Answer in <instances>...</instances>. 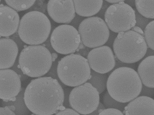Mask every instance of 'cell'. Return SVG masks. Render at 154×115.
Wrapping results in <instances>:
<instances>
[{"label": "cell", "mask_w": 154, "mask_h": 115, "mask_svg": "<svg viewBox=\"0 0 154 115\" xmlns=\"http://www.w3.org/2000/svg\"><path fill=\"white\" fill-rule=\"evenodd\" d=\"M24 100L34 114L52 115L64 108V91L57 79L48 76L38 78L26 87Z\"/></svg>", "instance_id": "cell-1"}, {"label": "cell", "mask_w": 154, "mask_h": 115, "mask_svg": "<svg viewBox=\"0 0 154 115\" xmlns=\"http://www.w3.org/2000/svg\"><path fill=\"white\" fill-rule=\"evenodd\" d=\"M143 84L137 72L128 67L115 69L108 78L107 92L113 99L127 103L138 97Z\"/></svg>", "instance_id": "cell-2"}, {"label": "cell", "mask_w": 154, "mask_h": 115, "mask_svg": "<svg viewBox=\"0 0 154 115\" xmlns=\"http://www.w3.org/2000/svg\"><path fill=\"white\" fill-rule=\"evenodd\" d=\"M51 30V22L47 16L41 12L31 11L21 18L18 34L26 45H39L47 40Z\"/></svg>", "instance_id": "cell-3"}, {"label": "cell", "mask_w": 154, "mask_h": 115, "mask_svg": "<svg viewBox=\"0 0 154 115\" xmlns=\"http://www.w3.org/2000/svg\"><path fill=\"white\" fill-rule=\"evenodd\" d=\"M52 55L49 49L41 45L26 46L19 56V66L24 74L40 78L48 73L52 67Z\"/></svg>", "instance_id": "cell-4"}, {"label": "cell", "mask_w": 154, "mask_h": 115, "mask_svg": "<svg viewBox=\"0 0 154 115\" xmlns=\"http://www.w3.org/2000/svg\"><path fill=\"white\" fill-rule=\"evenodd\" d=\"M113 49L115 56L121 62L134 64L144 57L148 46L143 36L131 30L118 33Z\"/></svg>", "instance_id": "cell-5"}, {"label": "cell", "mask_w": 154, "mask_h": 115, "mask_svg": "<svg viewBox=\"0 0 154 115\" xmlns=\"http://www.w3.org/2000/svg\"><path fill=\"white\" fill-rule=\"evenodd\" d=\"M91 73L87 59L78 54L65 56L57 65L59 79L67 86L76 87L85 83L90 78Z\"/></svg>", "instance_id": "cell-6"}, {"label": "cell", "mask_w": 154, "mask_h": 115, "mask_svg": "<svg viewBox=\"0 0 154 115\" xmlns=\"http://www.w3.org/2000/svg\"><path fill=\"white\" fill-rule=\"evenodd\" d=\"M78 31L82 44L89 48H95L106 44L110 36L109 29L102 18H87L82 21Z\"/></svg>", "instance_id": "cell-7"}, {"label": "cell", "mask_w": 154, "mask_h": 115, "mask_svg": "<svg viewBox=\"0 0 154 115\" xmlns=\"http://www.w3.org/2000/svg\"><path fill=\"white\" fill-rule=\"evenodd\" d=\"M124 1L109 6L105 13L106 23L114 33L128 31L136 26L135 11Z\"/></svg>", "instance_id": "cell-8"}, {"label": "cell", "mask_w": 154, "mask_h": 115, "mask_svg": "<svg viewBox=\"0 0 154 115\" xmlns=\"http://www.w3.org/2000/svg\"><path fill=\"white\" fill-rule=\"evenodd\" d=\"M69 103L70 107L80 114H89L98 108L100 94L91 84L86 82L70 91Z\"/></svg>", "instance_id": "cell-9"}, {"label": "cell", "mask_w": 154, "mask_h": 115, "mask_svg": "<svg viewBox=\"0 0 154 115\" xmlns=\"http://www.w3.org/2000/svg\"><path fill=\"white\" fill-rule=\"evenodd\" d=\"M50 42L55 52L60 54L70 55L78 50L81 40L76 28L70 25L61 24L53 30Z\"/></svg>", "instance_id": "cell-10"}, {"label": "cell", "mask_w": 154, "mask_h": 115, "mask_svg": "<svg viewBox=\"0 0 154 115\" xmlns=\"http://www.w3.org/2000/svg\"><path fill=\"white\" fill-rule=\"evenodd\" d=\"M87 59L91 69L99 73H109L115 67V56L109 46H103L91 50Z\"/></svg>", "instance_id": "cell-11"}, {"label": "cell", "mask_w": 154, "mask_h": 115, "mask_svg": "<svg viewBox=\"0 0 154 115\" xmlns=\"http://www.w3.org/2000/svg\"><path fill=\"white\" fill-rule=\"evenodd\" d=\"M0 98L5 102L14 100L22 90L19 75L12 69L0 70Z\"/></svg>", "instance_id": "cell-12"}, {"label": "cell", "mask_w": 154, "mask_h": 115, "mask_svg": "<svg viewBox=\"0 0 154 115\" xmlns=\"http://www.w3.org/2000/svg\"><path fill=\"white\" fill-rule=\"evenodd\" d=\"M47 10L50 18L59 24H69L76 16L73 0H50Z\"/></svg>", "instance_id": "cell-13"}, {"label": "cell", "mask_w": 154, "mask_h": 115, "mask_svg": "<svg viewBox=\"0 0 154 115\" xmlns=\"http://www.w3.org/2000/svg\"><path fill=\"white\" fill-rule=\"evenodd\" d=\"M20 18L17 12L8 6H0V36L8 37L14 34L19 28Z\"/></svg>", "instance_id": "cell-14"}, {"label": "cell", "mask_w": 154, "mask_h": 115, "mask_svg": "<svg viewBox=\"0 0 154 115\" xmlns=\"http://www.w3.org/2000/svg\"><path fill=\"white\" fill-rule=\"evenodd\" d=\"M0 51L1 70L11 68L16 62L19 53L17 44L12 39L1 38Z\"/></svg>", "instance_id": "cell-15"}, {"label": "cell", "mask_w": 154, "mask_h": 115, "mask_svg": "<svg viewBox=\"0 0 154 115\" xmlns=\"http://www.w3.org/2000/svg\"><path fill=\"white\" fill-rule=\"evenodd\" d=\"M125 115H154V99L140 96L126 106Z\"/></svg>", "instance_id": "cell-16"}, {"label": "cell", "mask_w": 154, "mask_h": 115, "mask_svg": "<svg viewBox=\"0 0 154 115\" xmlns=\"http://www.w3.org/2000/svg\"><path fill=\"white\" fill-rule=\"evenodd\" d=\"M137 73L143 85L154 88V56L145 58L140 63Z\"/></svg>", "instance_id": "cell-17"}, {"label": "cell", "mask_w": 154, "mask_h": 115, "mask_svg": "<svg viewBox=\"0 0 154 115\" xmlns=\"http://www.w3.org/2000/svg\"><path fill=\"white\" fill-rule=\"evenodd\" d=\"M73 1L76 13L84 17H91L98 13L102 8L103 3L102 0Z\"/></svg>", "instance_id": "cell-18"}, {"label": "cell", "mask_w": 154, "mask_h": 115, "mask_svg": "<svg viewBox=\"0 0 154 115\" xmlns=\"http://www.w3.org/2000/svg\"><path fill=\"white\" fill-rule=\"evenodd\" d=\"M25 91L24 88H22L19 94L14 100L8 102L3 101L2 104L3 106L8 107L16 115H29L31 111L27 108L24 100Z\"/></svg>", "instance_id": "cell-19"}, {"label": "cell", "mask_w": 154, "mask_h": 115, "mask_svg": "<svg viewBox=\"0 0 154 115\" xmlns=\"http://www.w3.org/2000/svg\"><path fill=\"white\" fill-rule=\"evenodd\" d=\"M107 74L97 73L92 70L87 82L89 83L97 90L100 94L104 91L107 86Z\"/></svg>", "instance_id": "cell-20"}, {"label": "cell", "mask_w": 154, "mask_h": 115, "mask_svg": "<svg viewBox=\"0 0 154 115\" xmlns=\"http://www.w3.org/2000/svg\"><path fill=\"white\" fill-rule=\"evenodd\" d=\"M135 4L140 14L147 19H154V1L136 0Z\"/></svg>", "instance_id": "cell-21"}, {"label": "cell", "mask_w": 154, "mask_h": 115, "mask_svg": "<svg viewBox=\"0 0 154 115\" xmlns=\"http://www.w3.org/2000/svg\"><path fill=\"white\" fill-rule=\"evenodd\" d=\"M7 5L17 12L23 11L30 8L34 5L36 1L26 0V1H15V0H5Z\"/></svg>", "instance_id": "cell-22"}, {"label": "cell", "mask_w": 154, "mask_h": 115, "mask_svg": "<svg viewBox=\"0 0 154 115\" xmlns=\"http://www.w3.org/2000/svg\"><path fill=\"white\" fill-rule=\"evenodd\" d=\"M103 103L105 108L106 109L112 108L119 110L121 111H124L126 106L128 104L120 102L113 99L107 92L103 96Z\"/></svg>", "instance_id": "cell-23"}, {"label": "cell", "mask_w": 154, "mask_h": 115, "mask_svg": "<svg viewBox=\"0 0 154 115\" xmlns=\"http://www.w3.org/2000/svg\"><path fill=\"white\" fill-rule=\"evenodd\" d=\"M144 36L148 47L154 50V20L152 21L145 29Z\"/></svg>", "instance_id": "cell-24"}, {"label": "cell", "mask_w": 154, "mask_h": 115, "mask_svg": "<svg viewBox=\"0 0 154 115\" xmlns=\"http://www.w3.org/2000/svg\"><path fill=\"white\" fill-rule=\"evenodd\" d=\"M136 20V27L140 28L143 31H144L147 25L151 22L150 19H147L143 16L140 14L137 11H135Z\"/></svg>", "instance_id": "cell-25"}, {"label": "cell", "mask_w": 154, "mask_h": 115, "mask_svg": "<svg viewBox=\"0 0 154 115\" xmlns=\"http://www.w3.org/2000/svg\"><path fill=\"white\" fill-rule=\"evenodd\" d=\"M140 96L152 98L154 96V88H149L143 85Z\"/></svg>", "instance_id": "cell-26"}, {"label": "cell", "mask_w": 154, "mask_h": 115, "mask_svg": "<svg viewBox=\"0 0 154 115\" xmlns=\"http://www.w3.org/2000/svg\"><path fill=\"white\" fill-rule=\"evenodd\" d=\"M98 115H124L122 112L116 109H105Z\"/></svg>", "instance_id": "cell-27"}, {"label": "cell", "mask_w": 154, "mask_h": 115, "mask_svg": "<svg viewBox=\"0 0 154 115\" xmlns=\"http://www.w3.org/2000/svg\"><path fill=\"white\" fill-rule=\"evenodd\" d=\"M55 115H80L74 110L70 108H65L64 107L62 109L56 113Z\"/></svg>", "instance_id": "cell-28"}, {"label": "cell", "mask_w": 154, "mask_h": 115, "mask_svg": "<svg viewBox=\"0 0 154 115\" xmlns=\"http://www.w3.org/2000/svg\"><path fill=\"white\" fill-rule=\"evenodd\" d=\"M12 70L14 71L19 75L20 78L21 80L24 81L27 79V76L24 74L22 72V70H21L20 66H19V64H17V63L16 62H15L14 65L12 67Z\"/></svg>", "instance_id": "cell-29"}, {"label": "cell", "mask_w": 154, "mask_h": 115, "mask_svg": "<svg viewBox=\"0 0 154 115\" xmlns=\"http://www.w3.org/2000/svg\"><path fill=\"white\" fill-rule=\"evenodd\" d=\"M116 60V65L115 67L114 70L115 69L118 68H121V67H128V68H135V65L133 64H126L125 63L122 62L119 60L115 56Z\"/></svg>", "instance_id": "cell-30"}, {"label": "cell", "mask_w": 154, "mask_h": 115, "mask_svg": "<svg viewBox=\"0 0 154 115\" xmlns=\"http://www.w3.org/2000/svg\"><path fill=\"white\" fill-rule=\"evenodd\" d=\"M0 114L1 115H16L13 111L7 107L1 108Z\"/></svg>", "instance_id": "cell-31"}, {"label": "cell", "mask_w": 154, "mask_h": 115, "mask_svg": "<svg viewBox=\"0 0 154 115\" xmlns=\"http://www.w3.org/2000/svg\"><path fill=\"white\" fill-rule=\"evenodd\" d=\"M105 108L104 105L101 103H100L98 108H97V110L91 113V114H89L82 115H98L99 114V113H100L101 111H102L103 110H104Z\"/></svg>", "instance_id": "cell-32"}, {"label": "cell", "mask_w": 154, "mask_h": 115, "mask_svg": "<svg viewBox=\"0 0 154 115\" xmlns=\"http://www.w3.org/2000/svg\"><path fill=\"white\" fill-rule=\"evenodd\" d=\"M150 56H154V50H152L148 47L147 51L144 58Z\"/></svg>", "instance_id": "cell-33"}, {"label": "cell", "mask_w": 154, "mask_h": 115, "mask_svg": "<svg viewBox=\"0 0 154 115\" xmlns=\"http://www.w3.org/2000/svg\"><path fill=\"white\" fill-rule=\"evenodd\" d=\"M132 30H133L137 32V33H139L141 35H143V36H144V31L142 30L139 27H136V26H135L132 29H131Z\"/></svg>", "instance_id": "cell-34"}, {"label": "cell", "mask_w": 154, "mask_h": 115, "mask_svg": "<svg viewBox=\"0 0 154 115\" xmlns=\"http://www.w3.org/2000/svg\"><path fill=\"white\" fill-rule=\"evenodd\" d=\"M106 1L108 3L114 4H119V3L124 1H123V0H107V1Z\"/></svg>", "instance_id": "cell-35"}]
</instances>
